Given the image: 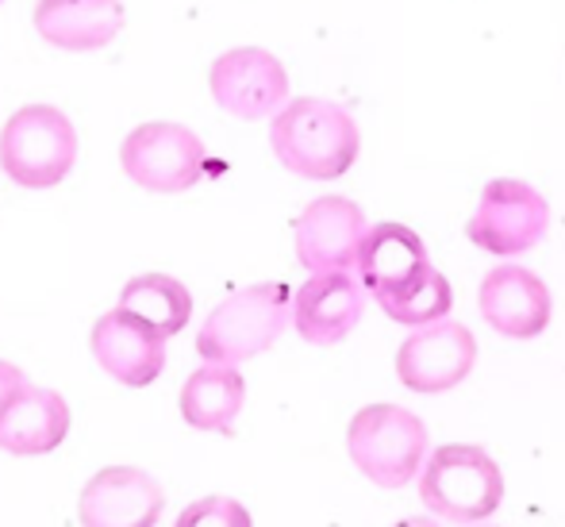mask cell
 I'll return each instance as SVG.
<instances>
[{
    "instance_id": "obj_1",
    "label": "cell",
    "mask_w": 565,
    "mask_h": 527,
    "mask_svg": "<svg viewBox=\"0 0 565 527\" xmlns=\"http://www.w3.org/2000/svg\"><path fill=\"white\" fill-rule=\"evenodd\" d=\"M269 147L289 173L335 181L358 162L362 135L347 108L320 97H297L269 124Z\"/></svg>"
},
{
    "instance_id": "obj_2",
    "label": "cell",
    "mask_w": 565,
    "mask_h": 527,
    "mask_svg": "<svg viewBox=\"0 0 565 527\" xmlns=\"http://www.w3.org/2000/svg\"><path fill=\"white\" fill-rule=\"evenodd\" d=\"M289 324V285L262 282L231 293L196 331V355L204 366H238L277 342Z\"/></svg>"
},
{
    "instance_id": "obj_3",
    "label": "cell",
    "mask_w": 565,
    "mask_h": 527,
    "mask_svg": "<svg viewBox=\"0 0 565 527\" xmlns=\"http://www.w3.org/2000/svg\"><path fill=\"white\" fill-rule=\"evenodd\" d=\"M419 500L450 524H481L504 500V474L477 443H447L419 474Z\"/></svg>"
},
{
    "instance_id": "obj_4",
    "label": "cell",
    "mask_w": 565,
    "mask_h": 527,
    "mask_svg": "<svg viewBox=\"0 0 565 527\" xmlns=\"http://www.w3.org/2000/svg\"><path fill=\"white\" fill-rule=\"evenodd\" d=\"M347 454L373 485L401 489L427 466V428L401 404H365L347 428Z\"/></svg>"
},
{
    "instance_id": "obj_5",
    "label": "cell",
    "mask_w": 565,
    "mask_h": 527,
    "mask_svg": "<svg viewBox=\"0 0 565 527\" xmlns=\"http://www.w3.org/2000/svg\"><path fill=\"white\" fill-rule=\"evenodd\" d=\"M77 162V131L54 105H23L0 131V166L23 189H54Z\"/></svg>"
},
{
    "instance_id": "obj_6",
    "label": "cell",
    "mask_w": 565,
    "mask_h": 527,
    "mask_svg": "<svg viewBox=\"0 0 565 527\" xmlns=\"http://www.w3.org/2000/svg\"><path fill=\"white\" fill-rule=\"evenodd\" d=\"M119 166L147 193H185L204 178V143L185 124L150 119L124 139Z\"/></svg>"
},
{
    "instance_id": "obj_7",
    "label": "cell",
    "mask_w": 565,
    "mask_h": 527,
    "mask_svg": "<svg viewBox=\"0 0 565 527\" xmlns=\"http://www.w3.org/2000/svg\"><path fill=\"white\" fill-rule=\"evenodd\" d=\"M551 228V204L539 189L520 178H497L481 189L477 212L469 215L466 235L484 254H523L539 243Z\"/></svg>"
},
{
    "instance_id": "obj_8",
    "label": "cell",
    "mask_w": 565,
    "mask_h": 527,
    "mask_svg": "<svg viewBox=\"0 0 565 527\" xmlns=\"http://www.w3.org/2000/svg\"><path fill=\"white\" fill-rule=\"evenodd\" d=\"M212 101L235 119H266L289 105V74L262 46L224 51L209 70Z\"/></svg>"
},
{
    "instance_id": "obj_9",
    "label": "cell",
    "mask_w": 565,
    "mask_h": 527,
    "mask_svg": "<svg viewBox=\"0 0 565 527\" xmlns=\"http://www.w3.org/2000/svg\"><path fill=\"white\" fill-rule=\"evenodd\" d=\"M477 362V339L466 324L443 319V324L419 327L416 335L396 350V378L412 393H447L461 386Z\"/></svg>"
},
{
    "instance_id": "obj_10",
    "label": "cell",
    "mask_w": 565,
    "mask_h": 527,
    "mask_svg": "<svg viewBox=\"0 0 565 527\" xmlns=\"http://www.w3.org/2000/svg\"><path fill=\"white\" fill-rule=\"evenodd\" d=\"M370 235L365 212L347 197H320L297 220V259L312 274H347Z\"/></svg>"
},
{
    "instance_id": "obj_11",
    "label": "cell",
    "mask_w": 565,
    "mask_h": 527,
    "mask_svg": "<svg viewBox=\"0 0 565 527\" xmlns=\"http://www.w3.org/2000/svg\"><path fill=\"white\" fill-rule=\"evenodd\" d=\"M162 508L166 493L147 470L105 466L85 482L77 520L82 527H154Z\"/></svg>"
},
{
    "instance_id": "obj_12",
    "label": "cell",
    "mask_w": 565,
    "mask_h": 527,
    "mask_svg": "<svg viewBox=\"0 0 565 527\" xmlns=\"http://www.w3.org/2000/svg\"><path fill=\"white\" fill-rule=\"evenodd\" d=\"M477 308L492 331L508 339H535L551 324L554 301L543 277L531 274L527 266H497L477 289Z\"/></svg>"
},
{
    "instance_id": "obj_13",
    "label": "cell",
    "mask_w": 565,
    "mask_h": 527,
    "mask_svg": "<svg viewBox=\"0 0 565 527\" xmlns=\"http://www.w3.org/2000/svg\"><path fill=\"white\" fill-rule=\"evenodd\" d=\"M89 347L100 370L127 389H147L166 366V339L124 308H113L93 324Z\"/></svg>"
},
{
    "instance_id": "obj_14",
    "label": "cell",
    "mask_w": 565,
    "mask_h": 527,
    "mask_svg": "<svg viewBox=\"0 0 565 527\" xmlns=\"http://www.w3.org/2000/svg\"><path fill=\"white\" fill-rule=\"evenodd\" d=\"M70 435V404L62 393L43 386H23L0 404V451L35 459L51 454Z\"/></svg>"
},
{
    "instance_id": "obj_15",
    "label": "cell",
    "mask_w": 565,
    "mask_h": 527,
    "mask_svg": "<svg viewBox=\"0 0 565 527\" xmlns=\"http://www.w3.org/2000/svg\"><path fill=\"white\" fill-rule=\"evenodd\" d=\"M362 308V285L350 274H312L292 297V324L312 347H335L358 327Z\"/></svg>"
},
{
    "instance_id": "obj_16",
    "label": "cell",
    "mask_w": 565,
    "mask_h": 527,
    "mask_svg": "<svg viewBox=\"0 0 565 527\" xmlns=\"http://www.w3.org/2000/svg\"><path fill=\"white\" fill-rule=\"evenodd\" d=\"M35 31L58 51H100L124 31V4L119 0H39Z\"/></svg>"
},
{
    "instance_id": "obj_17",
    "label": "cell",
    "mask_w": 565,
    "mask_h": 527,
    "mask_svg": "<svg viewBox=\"0 0 565 527\" xmlns=\"http://www.w3.org/2000/svg\"><path fill=\"white\" fill-rule=\"evenodd\" d=\"M427 266L431 262H427L424 239L408 223H377V228H370L362 254H358V274H362V285L373 297L416 282Z\"/></svg>"
},
{
    "instance_id": "obj_18",
    "label": "cell",
    "mask_w": 565,
    "mask_h": 527,
    "mask_svg": "<svg viewBox=\"0 0 565 527\" xmlns=\"http://www.w3.org/2000/svg\"><path fill=\"white\" fill-rule=\"evenodd\" d=\"M181 420L196 431L235 435V420L246 404V381L235 366H201L181 386Z\"/></svg>"
},
{
    "instance_id": "obj_19",
    "label": "cell",
    "mask_w": 565,
    "mask_h": 527,
    "mask_svg": "<svg viewBox=\"0 0 565 527\" xmlns=\"http://www.w3.org/2000/svg\"><path fill=\"white\" fill-rule=\"evenodd\" d=\"M116 308L142 319L162 339H173L189 324V316H193V293L170 274H139L124 285Z\"/></svg>"
},
{
    "instance_id": "obj_20",
    "label": "cell",
    "mask_w": 565,
    "mask_h": 527,
    "mask_svg": "<svg viewBox=\"0 0 565 527\" xmlns=\"http://www.w3.org/2000/svg\"><path fill=\"white\" fill-rule=\"evenodd\" d=\"M377 305L388 319H396V324H404V327H431L450 316L454 289L439 270L427 266L416 282L401 285V289H393V293H381Z\"/></svg>"
},
{
    "instance_id": "obj_21",
    "label": "cell",
    "mask_w": 565,
    "mask_h": 527,
    "mask_svg": "<svg viewBox=\"0 0 565 527\" xmlns=\"http://www.w3.org/2000/svg\"><path fill=\"white\" fill-rule=\"evenodd\" d=\"M173 527H254L250 513L231 497H201L178 516Z\"/></svg>"
},
{
    "instance_id": "obj_22",
    "label": "cell",
    "mask_w": 565,
    "mask_h": 527,
    "mask_svg": "<svg viewBox=\"0 0 565 527\" xmlns=\"http://www.w3.org/2000/svg\"><path fill=\"white\" fill-rule=\"evenodd\" d=\"M23 386H28V378H23L20 366H12V362H4V358H0V404H4L8 397H12L15 389H23Z\"/></svg>"
},
{
    "instance_id": "obj_23",
    "label": "cell",
    "mask_w": 565,
    "mask_h": 527,
    "mask_svg": "<svg viewBox=\"0 0 565 527\" xmlns=\"http://www.w3.org/2000/svg\"><path fill=\"white\" fill-rule=\"evenodd\" d=\"M393 527H439V520H431V516H408V520H401Z\"/></svg>"
},
{
    "instance_id": "obj_24",
    "label": "cell",
    "mask_w": 565,
    "mask_h": 527,
    "mask_svg": "<svg viewBox=\"0 0 565 527\" xmlns=\"http://www.w3.org/2000/svg\"><path fill=\"white\" fill-rule=\"evenodd\" d=\"M477 527H492V524H477Z\"/></svg>"
},
{
    "instance_id": "obj_25",
    "label": "cell",
    "mask_w": 565,
    "mask_h": 527,
    "mask_svg": "<svg viewBox=\"0 0 565 527\" xmlns=\"http://www.w3.org/2000/svg\"><path fill=\"white\" fill-rule=\"evenodd\" d=\"M0 4H4V0H0Z\"/></svg>"
}]
</instances>
